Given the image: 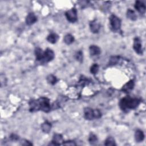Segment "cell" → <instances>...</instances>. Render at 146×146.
Listing matches in <instances>:
<instances>
[{
	"label": "cell",
	"instance_id": "1",
	"mask_svg": "<svg viewBox=\"0 0 146 146\" xmlns=\"http://www.w3.org/2000/svg\"><path fill=\"white\" fill-rule=\"evenodd\" d=\"M29 111L34 112L42 111L44 112H49L51 109L50 100L46 97H40L38 99H31L29 102Z\"/></svg>",
	"mask_w": 146,
	"mask_h": 146
},
{
	"label": "cell",
	"instance_id": "2",
	"mask_svg": "<svg viewBox=\"0 0 146 146\" xmlns=\"http://www.w3.org/2000/svg\"><path fill=\"white\" fill-rule=\"evenodd\" d=\"M141 102V100L137 98L127 96L123 98L119 103L120 108L124 112H128L130 110L136 109Z\"/></svg>",
	"mask_w": 146,
	"mask_h": 146
},
{
	"label": "cell",
	"instance_id": "3",
	"mask_svg": "<svg viewBox=\"0 0 146 146\" xmlns=\"http://www.w3.org/2000/svg\"><path fill=\"white\" fill-rule=\"evenodd\" d=\"M84 117L87 120H92L99 119L102 116V113L98 109H93L90 107L84 108Z\"/></svg>",
	"mask_w": 146,
	"mask_h": 146
},
{
	"label": "cell",
	"instance_id": "4",
	"mask_svg": "<svg viewBox=\"0 0 146 146\" xmlns=\"http://www.w3.org/2000/svg\"><path fill=\"white\" fill-rule=\"evenodd\" d=\"M109 21L110 28L112 31L117 32L120 30L121 25V21L118 17L114 14H112L109 18Z\"/></svg>",
	"mask_w": 146,
	"mask_h": 146
},
{
	"label": "cell",
	"instance_id": "5",
	"mask_svg": "<svg viewBox=\"0 0 146 146\" xmlns=\"http://www.w3.org/2000/svg\"><path fill=\"white\" fill-rule=\"evenodd\" d=\"M65 17L67 20L71 23H75L78 19L77 10L73 7L65 13Z\"/></svg>",
	"mask_w": 146,
	"mask_h": 146
},
{
	"label": "cell",
	"instance_id": "6",
	"mask_svg": "<svg viewBox=\"0 0 146 146\" xmlns=\"http://www.w3.org/2000/svg\"><path fill=\"white\" fill-rule=\"evenodd\" d=\"M55 57V54L53 50L50 48H47L44 51H43V58L41 63H46L49 62H51L54 59Z\"/></svg>",
	"mask_w": 146,
	"mask_h": 146
},
{
	"label": "cell",
	"instance_id": "7",
	"mask_svg": "<svg viewBox=\"0 0 146 146\" xmlns=\"http://www.w3.org/2000/svg\"><path fill=\"white\" fill-rule=\"evenodd\" d=\"M133 48L136 54L141 55H143V49L142 47V44L141 42V40L139 37H135L133 39Z\"/></svg>",
	"mask_w": 146,
	"mask_h": 146
},
{
	"label": "cell",
	"instance_id": "8",
	"mask_svg": "<svg viewBox=\"0 0 146 146\" xmlns=\"http://www.w3.org/2000/svg\"><path fill=\"white\" fill-rule=\"evenodd\" d=\"M90 29L91 31L94 34H97L100 30V23L96 20L94 19L90 23Z\"/></svg>",
	"mask_w": 146,
	"mask_h": 146
},
{
	"label": "cell",
	"instance_id": "9",
	"mask_svg": "<svg viewBox=\"0 0 146 146\" xmlns=\"http://www.w3.org/2000/svg\"><path fill=\"white\" fill-rule=\"evenodd\" d=\"M135 9L141 14H144L145 12L146 6L145 3L140 1H136L134 5Z\"/></svg>",
	"mask_w": 146,
	"mask_h": 146
},
{
	"label": "cell",
	"instance_id": "10",
	"mask_svg": "<svg viewBox=\"0 0 146 146\" xmlns=\"http://www.w3.org/2000/svg\"><path fill=\"white\" fill-rule=\"evenodd\" d=\"M135 82L133 80H130L127 82L121 88V91L125 93H129L134 88Z\"/></svg>",
	"mask_w": 146,
	"mask_h": 146
},
{
	"label": "cell",
	"instance_id": "11",
	"mask_svg": "<svg viewBox=\"0 0 146 146\" xmlns=\"http://www.w3.org/2000/svg\"><path fill=\"white\" fill-rule=\"evenodd\" d=\"M63 141H64L63 140L62 135L60 134L55 133L54 135L51 143L50 144L53 145H62Z\"/></svg>",
	"mask_w": 146,
	"mask_h": 146
},
{
	"label": "cell",
	"instance_id": "12",
	"mask_svg": "<svg viewBox=\"0 0 146 146\" xmlns=\"http://www.w3.org/2000/svg\"><path fill=\"white\" fill-rule=\"evenodd\" d=\"M25 21L27 25L31 26L37 21V17H36V15L34 13L30 12L26 16Z\"/></svg>",
	"mask_w": 146,
	"mask_h": 146
},
{
	"label": "cell",
	"instance_id": "13",
	"mask_svg": "<svg viewBox=\"0 0 146 146\" xmlns=\"http://www.w3.org/2000/svg\"><path fill=\"white\" fill-rule=\"evenodd\" d=\"M89 51L91 56H97L99 55L100 52V48L96 45H91L89 47Z\"/></svg>",
	"mask_w": 146,
	"mask_h": 146
},
{
	"label": "cell",
	"instance_id": "14",
	"mask_svg": "<svg viewBox=\"0 0 146 146\" xmlns=\"http://www.w3.org/2000/svg\"><path fill=\"white\" fill-rule=\"evenodd\" d=\"M144 137H145L144 133L142 130L138 129L135 131V139L136 142L137 143L142 142L144 139Z\"/></svg>",
	"mask_w": 146,
	"mask_h": 146
},
{
	"label": "cell",
	"instance_id": "15",
	"mask_svg": "<svg viewBox=\"0 0 146 146\" xmlns=\"http://www.w3.org/2000/svg\"><path fill=\"white\" fill-rule=\"evenodd\" d=\"M34 53H35L36 60L41 62L43 58V51H42V48H40V47L35 48Z\"/></svg>",
	"mask_w": 146,
	"mask_h": 146
},
{
	"label": "cell",
	"instance_id": "16",
	"mask_svg": "<svg viewBox=\"0 0 146 146\" xmlns=\"http://www.w3.org/2000/svg\"><path fill=\"white\" fill-rule=\"evenodd\" d=\"M41 129L44 133H48L52 127V125L51 123L48 121H46L41 124Z\"/></svg>",
	"mask_w": 146,
	"mask_h": 146
},
{
	"label": "cell",
	"instance_id": "17",
	"mask_svg": "<svg viewBox=\"0 0 146 146\" xmlns=\"http://www.w3.org/2000/svg\"><path fill=\"white\" fill-rule=\"evenodd\" d=\"M127 18L131 21H136L137 19V15L136 13L132 9H128L126 13Z\"/></svg>",
	"mask_w": 146,
	"mask_h": 146
},
{
	"label": "cell",
	"instance_id": "18",
	"mask_svg": "<svg viewBox=\"0 0 146 146\" xmlns=\"http://www.w3.org/2000/svg\"><path fill=\"white\" fill-rule=\"evenodd\" d=\"M58 39H59V36L55 33H51L47 37V41L52 44L55 43L58 40Z\"/></svg>",
	"mask_w": 146,
	"mask_h": 146
},
{
	"label": "cell",
	"instance_id": "19",
	"mask_svg": "<svg viewBox=\"0 0 146 146\" xmlns=\"http://www.w3.org/2000/svg\"><path fill=\"white\" fill-rule=\"evenodd\" d=\"M46 80H47V82L51 85L55 84L58 82L57 78L52 74L48 75L46 78Z\"/></svg>",
	"mask_w": 146,
	"mask_h": 146
},
{
	"label": "cell",
	"instance_id": "20",
	"mask_svg": "<svg viewBox=\"0 0 146 146\" xmlns=\"http://www.w3.org/2000/svg\"><path fill=\"white\" fill-rule=\"evenodd\" d=\"M63 40L64 43L67 44H70L72 43L74 41V37L70 34H66L63 38Z\"/></svg>",
	"mask_w": 146,
	"mask_h": 146
},
{
	"label": "cell",
	"instance_id": "21",
	"mask_svg": "<svg viewBox=\"0 0 146 146\" xmlns=\"http://www.w3.org/2000/svg\"><path fill=\"white\" fill-rule=\"evenodd\" d=\"M88 141H89L90 144L91 145L96 144V143L98 142V137L96 136V135H95L93 133H91L89 135Z\"/></svg>",
	"mask_w": 146,
	"mask_h": 146
},
{
	"label": "cell",
	"instance_id": "22",
	"mask_svg": "<svg viewBox=\"0 0 146 146\" xmlns=\"http://www.w3.org/2000/svg\"><path fill=\"white\" fill-rule=\"evenodd\" d=\"M104 145L107 146H109V145L113 146V145H116V144L115 143V140L114 138L112 136H109L104 141Z\"/></svg>",
	"mask_w": 146,
	"mask_h": 146
},
{
	"label": "cell",
	"instance_id": "23",
	"mask_svg": "<svg viewBox=\"0 0 146 146\" xmlns=\"http://www.w3.org/2000/svg\"><path fill=\"white\" fill-rule=\"evenodd\" d=\"M75 59H76V60L80 63H82L83 62V52L81 50H79L78 51H77L75 55Z\"/></svg>",
	"mask_w": 146,
	"mask_h": 146
},
{
	"label": "cell",
	"instance_id": "24",
	"mask_svg": "<svg viewBox=\"0 0 146 146\" xmlns=\"http://www.w3.org/2000/svg\"><path fill=\"white\" fill-rule=\"evenodd\" d=\"M99 71V65L97 63L93 64L90 67V72L92 74L95 75Z\"/></svg>",
	"mask_w": 146,
	"mask_h": 146
},
{
	"label": "cell",
	"instance_id": "25",
	"mask_svg": "<svg viewBox=\"0 0 146 146\" xmlns=\"http://www.w3.org/2000/svg\"><path fill=\"white\" fill-rule=\"evenodd\" d=\"M119 60V56H112L109 61V64L110 65H115L116 64Z\"/></svg>",
	"mask_w": 146,
	"mask_h": 146
},
{
	"label": "cell",
	"instance_id": "26",
	"mask_svg": "<svg viewBox=\"0 0 146 146\" xmlns=\"http://www.w3.org/2000/svg\"><path fill=\"white\" fill-rule=\"evenodd\" d=\"M62 145H76V144L74 141L72 140H68L63 141Z\"/></svg>",
	"mask_w": 146,
	"mask_h": 146
},
{
	"label": "cell",
	"instance_id": "27",
	"mask_svg": "<svg viewBox=\"0 0 146 146\" xmlns=\"http://www.w3.org/2000/svg\"><path fill=\"white\" fill-rule=\"evenodd\" d=\"M10 138L11 140L13 141H16V140H18L19 139V136H17V135L15 134H14V133H12L10 135Z\"/></svg>",
	"mask_w": 146,
	"mask_h": 146
},
{
	"label": "cell",
	"instance_id": "28",
	"mask_svg": "<svg viewBox=\"0 0 146 146\" xmlns=\"http://www.w3.org/2000/svg\"><path fill=\"white\" fill-rule=\"evenodd\" d=\"M21 144L22 145H33V144L31 143H30L29 141L27 140H22L21 141Z\"/></svg>",
	"mask_w": 146,
	"mask_h": 146
}]
</instances>
